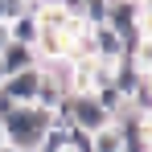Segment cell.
<instances>
[{
	"label": "cell",
	"instance_id": "1",
	"mask_svg": "<svg viewBox=\"0 0 152 152\" xmlns=\"http://www.w3.org/2000/svg\"><path fill=\"white\" fill-rule=\"evenodd\" d=\"M53 124V111H45V107H37V103H21L8 119H4V144H12V148L21 152H33L37 148V140H41V132Z\"/></svg>",
	"mask_w": 152,
	"mask_h": 152
},
{
	"label": "cell",
	"instance_id": "2",
	"mask_svg": "<svg viewBox=\"0 0 152 152\" xmlns=\"http://www.w3.org/2000/svg\"><path fill=\"white\" fill-rule=\"evenodd\" d=\"M0 86L8 91V99H12V103H33V99H37V91H41V66L17 70V74H8V78H4Z\"/></svg>",
	"mask_w": 152,
	"mask_h": 152
},
{
	"label": "cell",
	"instance_id": "3",
	"mask_svg": "<svg viewBox=\"0 0 152 152\" xmlns=\"http://www.w3.org/2000/svg\"><path fill=\"white\" fill-rule=\"evenodd\" d=\"M0 66H4L8 74L29 70V66H37V50H33V45H21V41H8V45L0 50Z\"/></svg>",
	"mask_w": 152,
	"mask_h": 152
},
{
	"label": "cell",
	"instance_id": "4",
	"mask_svg": "<svg viewBox=\"0 0 152 152\" xmlns=\"http://www.w3.org/2000/svg\"><path fill=\"white\" fill-rule=\"evenodd\" d=\"M91 41H95V58H103V62H119L124 58V37L111 33L107 25L91 29Z\"/></svg>",
	"mask_w": 152,
	"mask_h": 152
},
{
	"label": "cell",
	"instance_id": "5",
	"mask_svg": "<svg viewBox=\"0 0 152 152\" xmlns=\"http://www.w3.org/2000/svg\"><path fill=\"white\" fill-rule=\"evenodd\" d=\"M8 33H12V41H21V45H33L37 41V33H41V21H37V12L25 8L21 17H12L8 21Z\"/></svg>",
	"mask_w": 152,
	"mask_h": 152
},
{
	"label": "cell",
	"instance_id": "6",
	"mask_svg": "<svg viewBox=\"0 0 152 152\" xmlns=\"http://www.w3.org/2000/svg\"><path fill=\"white\" fill-rule=\"evenodd\" d=\"M78 21L91 29H99L107 21V0H82V8H78Z\"/></svg>",
	"mask_w": 152,
	"mask_h": 152
},
{
	"label": "cell",
	"instance_id": "7",
	"mask_svg": "<svg viewBox=\"0 0 152 152\" xmlns=\"http://www.w3.org/2000/svg\"><path fill=\"white\" fill-rule=\"evenodd\" d=\"M127 107L140 111V115H152V78H144V82L127 95Z\"/></svg>",
	"mask_w": 152,
	"mask_h": 152
},
{
	"label": "cell",
	"instance_id": "8",
	"mask_svg": "<svg viewBox=\"0 0 152 152\" xmlns=\"http://www.w3.org/2000/svg\"><path fill=\"white\" fill-rule=\"evenodd\" d=\"M17 107H21V103H12V99H8V91L0 86V124H4V119H8V115H12Z\"/></svg>",
	"mask_w": 152,
	"mask_h": 152
},
{
	"label": "cell",
	"instance_id": "9",
	"mask_svg": "<svg viewBox=\"0 0 152 152\" xmlns=\"http://www.w3.org/2000/svg\"><path fill=\"white\" fill-rule=\"evenodd\" d=\"M45 4L62 8V12H70V17H78V8H82V0H45Z\"/></svg>",
	"mask_w": 152,
	"mask_h": 152
},
{
	"label": "cell",
	"instance_id": "10",
	"mask_svg": "<svg viewBox=\"0 0 152 152\" xmlns=\"http://www.w3.org/2000/svg\"><path fill=\"white\" fill-rule=\"evenodd\" d=\"M8 41H12V33H8V21H0V50H4Z\"/></svg>",
	"mask_w": 152,
	"mask_h": 152
},
{
	"label": "cell",
	"instance_id": "11",
	"mask_svg": "<svg viewBox=\"0 0 152 152\" xmlns=\"http://www.w3.org/2000/svg\"><path fill=\"white\" fill-rule=\"evenodd\" d=\"M0 152H21V148H12V144H0Z\"/></svg>",
	"mask_w": 152,
	"mask_h": 152
},
{
	"label": "cell",
	"instance_id": "12",
	"mask_svg": "<svg viewBox=\"0 0 152 152\" xmlns=\"http://www.w3.org/2000/svg\"><path fill=\"white\" fill-rule=\"evenodd\" d=\"M0 144H4V127H0Z\"/></svg>",
	"mask_w": 152,
	"mask_h": 152
},
{
	"label": "cell",
	"instance_id": "13",
	"mask_svg": "<svg viewBox=\"0 0 152 152\" xmlns=\"http://www.w3.org/2000/svg\"><path fill=\"white\" fill-rule=\"evenodd\" d=\"M107 4H111V0H107Z\"/></svg>",
	"mask_w": 152,
	"mask_h": 152
}]
</instances>
